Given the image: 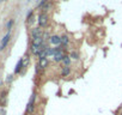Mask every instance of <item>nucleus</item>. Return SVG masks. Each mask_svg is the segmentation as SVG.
<instances>
[{"label":"nucleus","mask_w":122,"mask_h":115,"mask_svg":"<svg viewBox=\"0 0 122 115\" xmlns=\"http://www.w3.org/2000/svg\"><path fill=\"white\" fill-rule=\"evenodd\" d=\"M37 22H38L40 28H44V26H47V24H48V15H47V13H44V12L40 13Z\"/></svg>","instance_id":"1"},{"label":"nucleus","mask_w":122,"mask_h":115,"mask_svg":"<svg viewBox=\"0 0 122 115\" xmlns=\"http://www.w3.org/2000/svg\"><path fill=\"white\" fill-rule=\"evenodd\" d=\"M35 99H36V95L32 94L29 102H28V105H26V114H31L35 109Z\"/></svg>","instance_id":"2"},{"label":"nucleus","mask_w":122,"mask_h":115,"mask_svg":"<svg viewBox=\"0 0 122 115\" xmlns=\"http://www.w3.org/2000/svg\"><path fill=\"white\" fill-rule=\"evenodd\" d=\"M48 64H49V60H48V58L44 56V58H40V60H38V67L41 70H44L48 67Z\"/></svg>","instance_id":"3"},{"label":"nucleus","mask_w":122,"mask_h":115,"mask_svg":"<svg viewBox=\"0 0 122 115\" xmlns=\"http://www.w3.org/2000/svg\"><path fill=\"white\" fill-rule=\"evenodd\" d=\"M66 56V54H65V52L64 50H61V52H59V53H56L54 56H53V60L55 61V63H61L64 60V58Z\"/></svg>","instance_id":"4"},{"label":"nucleus","mask_w":122,"mask_h":115,"mask_svg":"<svg viewBox=\"0 0 122 115\" xmlns=\"http://www.w3.org/2000/svg\"><path fill=\"white\" fill-rule=\"evenodd\" d=\"M10 37H11V35H10V31H9V32L4 36V38H3L1 43H0V50L5 49V47L7 46V43H9V41H10Z\"/></svg>","instance_id":"5"},{"label":"nucleus","mask_w":122,"mask_h":115,"mask_svg":"<svg viewBox=\"0 0 122 115\" xmlns=\"http://www.w3.org/2000/svg\"><path fill=\"white\" fill-rule=\"evenodd\" d=\"M49 41H50V43H51V44H54V46H60V44H61V37H60V36H57V35L51 36Z\"/></svg>","instance_id":"6"},{"label":"nucleus","mask_w":122,"mask_h":115,"mask_svg":"<svg viewBox=\"0 0 122 115\" xmlns=\"http://www.w3.org/2000/svg\"><path fill=\"white\" fill-rule=\"evenodd\" d=\"M41 36H42V31H41L40 28H35V29H32V31H31V37H32V38L41 37Z\"/></svg>","instance_id":"7"},{"label":"nucleus","mask_w":122,"mask_h":115,"mask_svg":"<svg viewBox=\"0 0 122 115\" xmlns=\"http://www.w3.org/2000/svg\"><path fill=\"white\" fill-rule=\"evenodd\" d=\"M71 70H70V66H66V67H62V71H61V77H67L70 74Z\"/></svg>","instance_id":"8"},{"label":"nucleus","mask_w":122,"mask_h":115,"mask_svg":"<svg viewBox=\"0 0 122 115\" xmlns=\"http://www.w3.org/2000/svg\"><path fill=\"white\" fill-rule=\"evenodd\" d=\"M61 63H62L64 67H66V66H70V64H71V58H70V55H66V56L64 58V60L61 61Z\"/></svg>","instance_id":"9"},{"label":"nucleus","mask_w":122,"mask_h":115,"mask_svg":"<svg viewBox=\"0 0 122 115\" xmlns=\"http://www.w3.org/2000/svg\"><path fill=\"white\" fill-rule=\"evenodd\" d=\"M22 68H23V59H20V60L18 61V64H17V66H16V68H15V73H19Z\"/></svg>","instance_id":"10"},{"label":"nucleus","mask_w":122,"mask_h":115,"mask_svg":"<svg viewBox=\"0 0 122 115\" xmlns=\"http://www.w3.org/2000/svg\"><path fill=\"white\" fill-rule=\"evenodd\" d=\"M70 43V38L67 35H64V36H61V44L62 46H67Z\"/></svg>","instance_id":"11"},{"label":"nucleus","mask_w":122,"mask_h":115,"mask_svg":"<svg viewBox=\"0 0 122 115\" xmlns=\"http://www.w3.org/2000/svg\"><path fill=\"white\" fill-rule=\"evenodd\" d=\"M70 58H71V59H73V60H78V59H79V55H78V53L72 52V53L70 54Z\"/></svg>","instance_id":"12"},{"label":"nucleus","mask_w":122,"mask_h":115,"mask_svg":"<svg viewBox=\"0 0 122 115\" xmlns=\"http://www.w3.org/2000/svg\"><path fill=\"white\" fill-rule=\"evenodd\" d=\"M50 7H51V4H50V3H47V4H46V5L42 7V9H43V12L46 13V12H47V11H48Z\"/></svg>","instance_id":"13"},{"label":"nucleus","mask_w":122,"mask_h":115,"mask_svg":"<svg viewBox=\"0 0 122 115\" xmlns=\"http://www.w3.org/2000/svg\"><path fill=\"white\" fill-rule=\"evenodd\" d=\"M12 24H13V21L11 19V21H10V22L7 23V29H9V31L11 30V26H12Z\"/></svg>","instance_id":"14"},{"label":"nucleus","mask_w":122,"mask_h":115,"mask_svg":"<svg viewBox=\"0 0 122 115\" xmlns=\"http://www.w3.org/2000/svg\"><path fill=\"white\" fill-rule=\"evenodd\" d=\"M0 114H1V115H5L6 113H5V110H1V111H0Z\"/></svg>","instance_id":"15"},{"label":"nucleus","mask_w":122,"mask_h":115,"mask_svg":"<svg viewBox=\"0 0 122 115\" xmlns=\"http://www.w3.org/2000/svg\"><path fill=\"white\" fill-rule=\"evenodd\" d=\"M29 1H31V0H29Z\"/></svg>","instance_id":"16"},{"label":"nucleus","mask_w":122,"mask_h":115,"mask_svg":"<svg viewBox=\"0 0 122 115\" xmlns=\"http://www.w3.org/2000/svg\"><path fill=\"white\" fill-rule=\"evenodd\" d=\"M121 115H122V113H121Z\"/></svg>","instance_id":"17"}]
</instances>
